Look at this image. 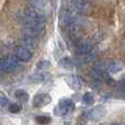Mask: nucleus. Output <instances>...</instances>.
Listing matches in <instances>:
<instances>
[{"instance_id": "obj_1", "label": "nucleus", "mask_w": 125, "mask_h": 125, "mask_svg": "<svg viewBox=\"0 0 125 125\" xmlns=\"http://www.w3.org/2000/svg\"><path fill=\"white\" fill-rule=\"evenodd\" d=\"M66 7L68 12L71 13H83L88 10L89 3L86 0H66Z\"/></svg>"}, {"instance_id": "obj_2", "label": "nucleus", "mask_w": 125, "mask_h": 125, "mask_svg": "<svg viewBox=\"0 0 125 125\" xmlns=\"http://www.w3.org/2000/svg\"><path fill=\"white\" fill-rule=\"evenodd\" d=\"M73 109H75V104L70 99H62L55 108L54 112L58 116H64V115L73 112Z\"/></svg>"}, {"instance_id": "obj_3", "label": "nucleus", "mask_w": 125, "mask_h": 125, "mask_svg": "<svg viewBox=\"0 0 125 125\" xmlns=\"http://www.w3.org/2000/svg\"><path fill=\"white\" fill-rule=\"evenodd\" d=\"M18 66V59L13 56H8L0 61V70L4 73H14Z\"/></svg>"}, {"instance_id": "obj_4", "label": "nucleus", "mask_w": 125, "mask_h": 125, "mask_svg": "<svg viewBox=\"0 0 125 125\" xmlns=\"http://www.w3.org/2000/svg\"><path fill=\"white\" fill-rule=\"evenodd\" d=\"M52 101V98L50 94L47 93H39L33 98V106L36 109L39 108H43V106L47 105L51 103Z\"/></svg>"}, {"instance_id": "obj_5", "label": "nucleus", "mask_w": 125, "mask_h": 125, "mask_svg": "<svg viewBox=\"0 0 125 125\" xmlns=\"http://www.w3.org/2000/svg\"><path fill=\"white\" fill-rule=\"evenodd\" d=\"M92 45L89 41H79L76 47V53L80 56H84V55L90 54Z\"/></svg>"}, {"instance_id": "obj_6", "label": "nucleus", "mask_w": 125, "mask_h": 125, "mask_svg": "<svg viewBox=\"0 0 125 125\" xmlns=\"http://www.w3.org/2000/svg\"><path fill=\"white\" fill-rule=\"evenodd\" d=\"M15 57L21 62H30L32 58V53L25 47H17L15 48Z\"/></svg>"}, {"instance_id": "obj_7", "label": "nucleus", "mask_w": 125, "mask_h": 125, "mask_svg": "<svg viewBox=\"0 0 125 125\" xmlns=\"http://www.w3.org/2000/svg\"><path fill=\"white\" fill-rule=\"evenodd\" d=\"M105 114V109L103 106H95L94 109L89 111V113L87 114V116L91 120H94V121H98V120L102 119Z\"/></svg>"}, {"instance_id": "obj_8", "label": "nucleus", "mask_w": 125, "mask_h": 125, "mask_svg": "<svg viewBox=\"0 0 125 125\" xmlns=\"http://www.w3.org/2000/svg\"><path fill=\"white\" fill-rule=\"evenodd\" d=\"M65 81L68 83V86L70 87L71 89L73 90H78V89L81 87V81L80 79L77 77V76H73V75H70V76H67L65 78Z\"/></svg>"}, {"instance_id": "obj_9", "label": "nucleus", "mask_w": 125, "mask_h": 125, "mask_svg": "<svg viewBox=\"0 0 125 125\" xmlns=\"http://www.w3.org/2000/svg\"><path fill=\"white\" fill-rule=\"evenodd\" d=\"M29 2H30V6L33 7V8L35 9H39V10L43 11V12H45V8L46 6H47V3H46L45 0H28Z\"/></svg>"}, {"instance_id": "obj_10", "label": "nucleus", "mask_w": 125, "mask_h": 125, "mask_svg": "<svg viewBox=\"0 0 125 125\" xmlns=\"http://www.w3.org/2000/svg\"><path fill=\"white\" fill-rule=\"evenodd\" d=\"M61 66L62 68H66V69H70L73 68V66H75V61H73V58H70V57H62L61 59Z\"/></svg>"}, {"instance_id": "obj_11", "label": "nucleus", "mask_w": 125, "mask_h": 125, "mask_svg": "<svg viewBox=\"0 0 125 125\" xmlns=\"http://www.w3.org/2000/svg\"><path fill=\"white\" fill-rule=\"evenodd\" d=\"M122 69H123V65L119 62H111L108 67V70H109L110 73H119V71H121Z\"/></svg>"}, {"instance_id": "obj_12", "label": "nucleus", "mask_w": 125, "mask_h": 125, "mask_svg": "<svg viewBox=\"0 0 125 125\" xmlns=\"http://www.w3.org/2000/svg\"><path fill=\"white\" fill-rule=\"evenodd\" d=\"M32 79L35 80V81H40V82L46 81V80L50 79V75L47 73H45V71H40V73H34L32 76Z\"/></svg>"}, {"instance_id": "obj_13", "label": "nucleus", "mask_w": 125, "mask_h": 125, "mask_svg": "<svg viewBox=\"0 0 125 125\" xmlns=\"http://www.w3.org/2000/svg\"><path fill=\"white\" fill-rule=\"evenodd\" d=\"M14 95L19 101L21 102H26L29 100V93L26 92L25 90H22V89H19L14 92Z\"/></svg>"}, {"instance_id": "obj_14", "label": "nucleus", "mask_w": 125, "mask_h": 125, "mask_svg": "<svg viewBox=\"0 0 125 125\" xmlns=\"http://www.w3.org/2000/svg\"><path fill=\"white\" fill-rule=\"evenodd\" d=\"M82 102L87 105H91L94 102V95L91 92H86L83 95H82Z\"/></svg>"}, {"instance_id": "obj_15", "label": "nucleus", "mask_w": 125, "mask_h": 125, "mask_svg": "<svg viewBox=\"0 0 125 125\" xmlns=\"http://www.w3.org/2000/svg\"><path fill=\"white\" fill-rule=\"evenodd\" d=\"M35 120H36V122L40 124H48L52 121V119H51L50 116H46V115H39V116L35 117Z\"/></svg>"}, {"instance_id": "obj_16", "label": "nucleus", "mask_w": 125, "mask_h": 125, "mask_svg": "<svg viewBox=\"0 0 125 125\" xmlns=\"http://www.w3.org/2000/svg\"><path fill=\"white\" fill-rule=\"evenodd\" d=\"M9 104V98L3 91H0V105L1 106H7Z\"/></svg>"}, {"instance_id": "obj_17", "label": "nucleus", "mask_w": 125, "mask_h": 125, "mask_svg": "<svg viewBox=\"0 0 125 125\" xmlns=\"http://www.w3.org/2000/svg\"><path fill=\"white\" fill-rule=\"evenodd\" d=\"M51 66H52V65H51V62H47V61H41V62H39L36 64L37 69H40V70H44V69H47V68H50Z\"/></svg>"}, {"instance_id": "obj_18", "label": "nucleus", "mask_w": 125, "mask_h": 125, "mask_svg": "<svg viewBox=\"0 0 125 125\" xmlns=\"http://www.w3.org/2000/svg\"><path fill=\"white\" fill-rule=\"evenodd\" d=\"M93 61H94V54H88L82 57L80 62H81V64H89V62H91Z\"/></svg>"}, {"instance_id": "obj_19", "label": "nucleus", "mask_w": 125, "mask_h": 125, "mask_svg": "<svg viewBox=\"0 0 125 125\" xmlns=\"http://www.w3.org/2000/svg\"><path fill=\"white\" fill-rule=\"evenodd\" d=\"M9 110L12 113H19L20 111H21V106L18 103H11L10 105H9Z\"/></svg>"}, {"instance_id": "obj_20", "label": "nucleus", "mask_w": 125, "mask_h": 125, "mask_svg": "<svg viewBox=\"0 0 125 125\" xmlns=\"http://www.w3.org/2000/svg\"><path fill=\"white\" fill-rule=\"evenodd\" d=\"M87 115L82 114L77 119V125H86L87 124Z\"/></svg>"}, {"instance_id": "obj_21", "label": "nucleus", "mask_w": 125, "mask_h": 125, "mask_svg": "<svg viewBox=\"0 0 125 125\" xmlns=\"http://www.w3.org/2000/svg\"><path fill=\"white\" fill-rule=\"evenodd\" d=\"M64 125H70V124H69V123H65Z\"/></svg>"}]
</instances>
